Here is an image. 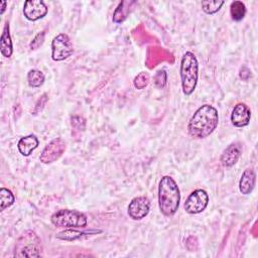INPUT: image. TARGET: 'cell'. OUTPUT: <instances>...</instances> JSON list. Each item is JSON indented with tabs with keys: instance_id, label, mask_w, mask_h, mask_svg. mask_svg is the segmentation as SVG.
<instances>
[{
	"instance_id": "1",
	"label": "cell",
	"mask_w": 258,
	"mask_h": 258,
	"mask_svg": "<svg viewBox=\"0 0 258 258\" xmlns=\"http://www.w3.org/2000/svg\"><path fill=\"white\" fill-rule=\"evenodd\" d=\"M219 114L215 107L209 104L202 105L188 121V134L196 139L210 136L218 127Z\"/></svg>"
},
{
	"instance_id": "2",
	"label": "cell",
	"mask_w": 258,
	"mask_h": 258,
	"mask_svg": "<svg viewBox=\"0 0 258 258\" xmlns=\"http://www.w3.org/2000/svg\"><path fill=\"white\" fill-rule=\"evenodd\" d=\"M180 191L175 180L169 176L161 177L158 185V207L166 217H172L179 208Z\"/></svg>"
},
{
	"instance_id": "3",
	"label": "cell",
	"mask_w": 258,
	"mask_h": 258,
	"mask_svg": "<svg viewBox=\"0 0 258 258\" xmlns=\"http://www.w3.org/2000/svg\"><path fill=\"white\" fill-rule=\"evenodd\" d=\"M199 78V62L196 55L186 51L180 61V79L181 88L185 96H189L194 93Z\"/></svg>"
},
{
	"instance_id": "4",
	"label": "cell",
	"mask_w": 258,
	"mask_h": 258,
	"mask_svg": "<svg viewBox=\"0 0 258 258\" xmlns=\"http://www.w3.org/2000/svg\"><path fill=\"white\" fill-rule=\"evenodd\" d=\"M42 245L39 237L34 231H25L16 241L15 257H39L41 255Z\"/></svg>"
},
{
	"instance_id": "5",
	"label": "cell",
	"mask_w": 258,
	"mask_h": 258,
	"mask_svg": "<svg viewBox=\"0 0 258 258\" xmlns=\"http://www.w3.org/2000/svg\"><path fill=\"white\" fill-rule=\"evenodd\" d=\"M51 223L57 228H84L88 220L84 213L76 210L62 209L53 213L50 217Z\"/></svg>"
},
{
	"instance_id": "6",
	"label": "cell",
	"mask_w": 258,
	"mask_h": 258,
	"mask_svg": "<svg viewBox=\"0 0 258 258\" xmlns=\"http://www.w3.org/2000/svg\"><path fill=\"white\" fill-rule=\"evenodd\" d=\"M74 46L71 38L66 33L56 35L51 41V58L54 61H61L72 55Z\"/></svg>"
},
{
	"instance_id": "7",
	"label": "cell",
	"mask_w": 258,
	"mask_h": 258,
	"mask_svg": "<svg viewBox=\"0 0 258 258\" xmlns=\"http://www.w3.org/2000/svg\"><path fill=\"white\" fill-rule=\"evenodd\" d=\"M66 148L67 143L62 138L56 137L52 139L41 151L39 156L40 162L44 164H49L56 161L64 153Z\"/></svg>"
},
{
	"instance_id": "8",
	"label": "cell",
	"mask_w": 258,
	"mask_h": 258,
	"mask_svg": "<svg viewBox=\"0 0 258 258\" xmlns=\"http://www.w3.org/2000/svg\"><path fill=\"white\" fill-rule=\"evenodd\" d=\"M209 204V195L205 189L198 188L194 190L184 202V210L186 213L196 215L202 213Z\"/></svg>"
},
{
	"instance_id": "9",
	"label": "cell",
	"mask_w": 258,
	"mask_h": 258,
	"mask_svg": "<svg viewBox=\"0 0 258 258\" xmlns=\"http://www.w3.org/2000/svg\"><path fill=\"white\" fill-rule=\"evenodd\" d=\"M150 210V201L145 196L134 198L128 205V215L133 220H142Z\"/></svg>"
},
{
	"instance_id": "10",
	"label": "cell",
	"mask_w": 258,
	"mask_h": 258,
	"mask_svg": "<svg viewBox=\"0 0 258 258\" xmlns=\"http://www.w3.org/2000/svg\"><path fill=\"white\" fill-rule=\"evenodd\" d=\"M47 13V6L41 0H27L24 2L23 14L26 19L36 21Z\"/></svg>"
},
{
	"instance_id": "11",
	"label": "cell",
	"mask_w": 258,
	"mask_h": 258,
	"mask_svg": "<svg viewBox=\"0 0 258 258\" xmlns=\"http://www.w3.org/2000/svg\"><path fill=\"white\" fill-rule=\"evenodd\" d=\"M251 119L250 108L244 103H238L231 114V122L235 127L247 126Z\"/></svg>"
},
{
	"instance_id": "12",
	"label": "cell",
	"mask_w": 258,
	"mask_h": 258,
	"mask_svg": "<svg viewBox=\"0 0 258 258\" xmlns=\"http://www.w3.org/2000/svg\"><path fill=\"white\" fill-rule=\"evenodd\" d=\"M242 154V146L240 143H232L230 144L222 153L220 157L221 163L226 167H231L240 158Z\"/></svg>"
},
{
	"instance_id": "13",
	"label": "cell",
	"mask_w": 258,
	"mask_h": 258,
	"mask_svg": "<svg viewBox=\"0 0 258 258\" xmlns=\"http://www.w3.org/2000/svg\"><path fill=\"white\" fill-rule=\"evenodd\" d=\"M256 183V173L252 168H247L241 175L239 181V190L243 195H249L254 189Z\"/></svg>"
},
{
	"instance_id": "14",
	"label": "cell",
	"mask_w": 258,
	"mask_h": 258,
	"mask_svg": "<svg viewBox=\"0 0 258 258\" xmlns=\"http://www.w3.org/2000/svg\"><path fill=\"white\" fill-rule=\"evenodd\" d=\"M39 145V141L35 135H27L19 139L17 143L18 150L21 155L29 156L33 150H35Z\"/></svg>"
},
{
	"instance_id": "15",
	"label": "cell",
	"mask_w": 258,
	"mask_h": 258,
	"mask_svg": "<svg viewBox=\"0 0 258 258\" xmlns=\"http://www.w3.org/2000/svg\"><path fill=\"white\" fill-rule=\"evenodd\" d=\"M0 48H1V54L5 57H10L13 52V46H12V40L9 33V24L6 23L1 35V41H0Z\"/></svg>"
},
{
	"instance_id": "16",
	"label": "cell",
	"mask_w": 258,
	"mask_h": 258,
	"mask_svg": "<svg viewBox=\"0 0 258 258\" xmlns=\"http://www.w3.org/2000/svg\"><path fill=\"white\" fill-rule=\"evenodd\" d=\"M246 6L242 1H233L230 5L231 18L234 21H241L246 15Z\"/></svg>"
},
{
	"instance_id": "17",
	"label": "cell",
	"mask_w": 258,
	"mask_h": 258,
	"mask_svg": "<svg viewBox=\"0 0 258 258\" xmlns=\"http://www.w3.org/2000/svg\"><path fill=\"white\" fill-rule=\"evenodd\" d=\"M98 232H101V231H85V232H81V231H78V230H73V228H70L68 230L59 232L56 235V238L60 239V240L74 241V240H77V239L81 238L83 235L90 234V233H98Z\"/></svg>"
},
{
	"instance_id": "18",
	"label": "cell",
	"mask_w": 258,
	"mask_h": 258,
	"mask_svg": "<svg viewBox=\"0 0 258 258\" xmlns=\"http://www.w3.org/2000/svg\"><path fill=\"white\" fill-rule=\"evenodd\" d=\"M130 4H133V2L122 1L119 3V5L117 6V8L115 9L114 14H113V21L115 23H121L126 19Z\"/></svg>"
},
{
	"instance_id": "19",
	"label": "cell",
	"mask_w": 258,
	"mask_h": 258,
	"mask_svg": "<svg viewBox=\"0 0 258 258\" xmlns=\"http://www.w3.org/2000/svg\"><path fill=\"white\" fill-rule=\"evenodd\" d=\"M44 75L39 70H30L27 74L28 85L32 88H38L44 83Z\"/></svg>"
},
{
	"instance_id": "20",
	"label": "cell",
	"mask_w": 258,
	"mask_h": 258,
	"mask_svg": "<svg viewBox=\"0 0 258 258\" xmlns=\"http://www.w3.org/2000/svg\"><path fill=\"white\" fill-rule=\"evenodd\" d=\"M15 202V198L14 195L11 192V190H9L8 188L5 187H1L0 189V210L4 211L6 208H9L10 206H12Z\"/></svg>"
},
{
	"instance_id": "21",
	"label": "cell",
	"mask_w": 258,
	"mask_h": 258,
	"mask_svg": "<svg viewBox=\"0 0 258 258\" xmlns=\"http://www.w3.org/2000/svg\"><path fill=\"white\" fill-rule=\"evenodd\" d=\"M224 3V1H202V9L207 14H214L221 9Z\"/></svg>"
},
{
	"instance_id": "22",
	"label": "cell",
	"mask_w": 258,
	"mask_h": 258,
	"mask_svg": "<svg viewBox=\"0 0 258 258\" xmlns=\"http://www.w3.org/2000/svg\"><path fill=\"white\" fill-rule=\"evenodd\" d=\"M148 83H149V75L144 72L140 73L134 79V87L139 90L144 89L148 85Z\"/></svg>"
},
{
	"instance_id": "23",
	"label": "cell",
	"mask_w": 258,
	"mask_h": 258,
	"mask_svg": "<svg viewBox=\"0 0 258 258\" xmlns=\"http://www.w3.org/2000/svg\"><path fill=\"white\" fill-rule=\"evenodd\" d=\"M44 37H45V32L44 31H41L38 34H36L35 37L31 40V42L29 44L30 49L34 50V49H37L39 46H41L43 41H44Z\"/></svg>"
},
{
	"instance_id": "24",
	"label": "cell",
	"mask_w": 258,
	"mask_h": 258,
	"mask_svg": "<svg viewBox=\"0 0 258 258\" xmlns=\"http://www.w3.org/2000/svg\"><path fill=\"white\" fill-rule=\"evenodd\" d=\"M163 73H164V71H159V72H157V74L155 76V85L159 88H163L166 83V78H163V79L161 78Z\"/></svg>"
},
{
	"instance_id": "25",
	"label": "cell",
	"mask_w": 258,
	"mask_h": 258,
	"mask_svg": "<svg viewBox=\"0 0 258 258\" xmlns=\"http://www.w3.org/2000/svg\"><path fill=\"white\" fill-rule=\"evenodd\" d=\"M239 77L243 81H247L251 77V71L246 66H243L239 71Z\"/></svg>"
},
{
	"instance_id": "26",
	"label": "cell",
	"mask_w": 258,
	"mask_h": 258,
	"mask_svg": "<svg viewBox=\"0 0 258 258\" xmlns=\"http://www.w3.org/2000/svg\"><path fill=\"white\" fill-rule=\"evenodd\" d=\"M0 4L2 5V6H1V14H3V13H4V11H5V8H6V5H7V2H6V1H1V2H0Z\"/></svg>"
}]
</instances>
